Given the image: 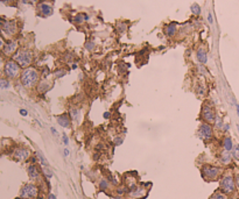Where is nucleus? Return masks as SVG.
Wrapping results in <instances>:
<instances>
[{
    "mask_svg": "<svg viewBox=\"0 0 239 199\" xmlns=\"http://www.w3.org/2000/svg\"><path fill=\"white\" fill-rule=\"evenodd\" d=\"M40 73L34 68H26L22 73L20 75V82L24 87L26 88H33L39 84Z\"/></svg>",
    "mask_w": 239,
    "mask_h": 199,
    "instance_id": "f257e3e1",
    "label": "nucleus"
},
{
    "mask_svg": "<svg viewBox=\"0 0 239 199\" xmlns=\"http://www.w3.org/2000/svg\"><path fill=\"white\" fill-rule=\"evenodd\" d=\"M223 170L222 168L219 167H216V165H211V164H205L201 168V173H202V177L208 180V182H211V180H216L219 178V176L222 175Z\"/></svg>",
    "mask_w": 239,
    "mask_h": 199,
    "instance_id": "f03ea898",
    "label": "nucleus"
},
{
    "mask_svg": "<svg viewBox=\"0 0 239 199\" xmlns=\"http://www.w3.org/2000/svg\"><path fill=\"white\" fill-rule=\"evenodd\" d=\"M39 186L34 183H27L25 184L21 190H20V194L19 197L21 199H36L39 197Z\"/></svg>",
    "mask_w": 239,
    "mask_h": 199,
    "instance_id": "7ed1b4c3",
    "label": "nucleus"
},
{
    "mask_svg": "<svg viewBox=\"0 0 239 199\" xmlns=\"http://www.w3.org/2000/svg\"><path fill=\"white\" fill-rule=\"evenodd\" d=\"M219 189L225 194H232L236 190V182L232 175H224L219 180Z\"/></svg>",
    "mask_w": 239,
    "mask_h": 199,
    "instance_id": "20e7f679",
    "label": "nucleus"
},
{
    "mask_svg": "<svg viewBox=\"0 0 239 199\" xmlns=\"http://www.w3.org/2000/svg\"><path fill=\"white\" fill-rule=\"evenodd\" d=\"M197 135L201 140H203L204 142H209L213 139V127L211 126V124L208 122H201L198 131H197Z\"/></svg>",
    "mask_w": 239,
    "mask_h": 199,
    "instance_id": "39448f33",
    "label": "nucleus"
},
{
    "mask_svg": "<svg viewBox=\"0 0 239 199\" xmlns=\"http://www.w3.org/2000/svg\"><path fill=\"white\" fill-rule=\"evenodd\" d=\"M14 61L22 68H28L33 61V54L29 50H20L14 55Z\"/></svg>",
    "mask_w": 239,
    "mask_h": 199,
    "instance_id": "423d86ee",
    "label": "nucleus"
},
{
    "mask_svg": "<svg viewBox=\"0 0 239 199\" xmlns=\"http://www.w3.org/2000/svg\"><path fill=\"white\" fill-rule=\"evenodd\" d=\"M216 117H217V114H216L215 107H212L209 103H205V104L202 106V111H201V118H202L203 122L213 124Z\"/></svg>",
    "mask_w": 239,
    "mask_h": 199,
    "instance_id": "0eeeda50",
    "label": "nucleus"
},
{
    "mask_svg": "<svg viewBox=\"0 0 239 199\" xmlns=\"http://www.w3.org/2000/svg\"><path fill=\"white\" fill-rule=\"evenodd\" d=\"M4 71H5V75L8 78L14 79V78H17L20 75V65L15 61H8L5 64Z\"/></svg>",
    "mask_w": 239,
    "mask_h": 199,
    "instance_id": "6e6552de",
    "label": "nucleus"
},
{
    "mask_svg": "<svg viewBox=\"0 0 239 199\" xmlns=\"http://www.w3.org/2000/svg\"><path fill=\"white\" fill-rule=\"evenodd\" d=\"M13 157L19 162H24V161H27L30 157V151H29V149L24 148V147L15 148L14 151H13Z\"/></svg>",
    "mask_w": 239,
    "mask_h": 199,
    "instance_id": "1a4fd4ad",
    "label": "nucleus"
},
{
    "mask_svg": "<svg viewBox=\"0 0 239 199\" xmlns=\"http://www.w3.org/2000/svg\"><path fill=\"white\" fill-rule=\"evenodd\" d=\"M27 173H28V177L30 178V180H33V182L41 180V170L35 163H32L27 167Z\"/></svg>",
    "mask_w": 239,
    "mask_h": 199,
    "instance_id": "9d476101",
    "label": "nucleus"
},
{
    "mask_svg": "<svg viewBox=\"0 0 239 199\" xmlns=\"http://www.w3.org/2000/svg\"><path fill=\"white\" fill-rule=\"evenodd\" d=\"M56 122L58 124V126H61L62 128H65V129H69L71 127V118L69 115V113H62L60 115L56 117Z\"/></svg>",
    "mask_w": 239,
    "mask_h": 199,
    "instance_id": "9b49d317",
    "label": "nucleus"
},
{
    "mask_svg": "<svg viewBox=\"0 0 239 199\" xmlns=\"http://www.w3.org/2000/svg\"><path fill=\"white\" fill-rule=\"evenodd\" d=\"M146 196V189L143 186H135L133 190H130L128 191V197L133 198V199H140V198H143Z\"/></svg>",
    "mask_w": 239,
    "mask_h": 199,
    "instance_id": "f8f14e48",
    "label": "nucleus"
},
{
    "mask_svg": "<svg viewBox=\"0 0 239 199\" xmlns=\"http://www.w3.org/2000/svg\"><path fill=\"white\" fill-rule=\"evenodd\" d=\"M3 32H4L6 35H8V36L15 34V32H17V25H15V22H14V21H6V22L3 25Z\"/></svg>",
    "mask_w": 239,
    "mask_h": 199,
    "instance_id": "ddd939ff",
    "label": "nucleus"
},
{
    "mask_svg": "<svg viewBox=\"0 0 239 199\" xmlns=\"http://www.w3.org/2000/svg\"><path fill=\"white\" fill-rule=\"evenodd\" d=\"M219 161L223 165L230 164L231 161H232V154H230V151H227V150H223L219 154Z\"/></svg>",
    "mask_w": 239,
    "mask_h": 199,
    "instance_id": "4468645a",
    "label": "nucleus"
},
{
    "mask_svg": "<svg viewBox=\"0 0 239 199\" xmlns=\"http://www.w3.org/2000/svg\"><path fill=\"white\" fill-rule=\"evenodd\" d=\"M196 58L201 64H205L208 62V54L204 48H198L196 51Z\"/></svg>",
    "mask_w": 239,
    "mask_h": 199,
    "instance_id": "2eb2a0df",
    "label": "nucleus"
},
{
    "mask_svg": "<svg viewBox=\"0 0 239 199\" xmlns=\"http://www.w3.org/2000/svg\"><path fill=\"white\" fill-rule=\"evenodd\" d=\"M18 48V43L15 41H10L6 46H4V54L5 55H12Z\"/></svg>",
    "mask_w": 239,
    "mask_h": 199,
    "instance_id": "dca6fc26",
    "label": "nucleus"
},
{
    "mask_svg": "<svg viewBox=\"0 0 239 199\" xmlns=\"http://www.w3.org/2000/svg\"><path fill=\"white\" fill-rule=\"evenodd\" d=\"M69 115H70L72 122H79V119H81V110L77 107H72L69 110Z\"/></svg>",
    "mask_w": 239,
    "mask_h": 199,
    "instance_id": "f3484780",
    "label": "nucleus"
},
{
    "mask_svg": "<svg viewBox=\"0 0 239 199\" xmlns=\"http://www.w3.org/2000/svg\"><path fill=\"white\" fill-rule=\"evenodd\" d=\"M50 88H51V83H49L47 80H42L37 84V91L40 93H47Z\"/></svg>",
    "mask_w": 239,
    "mask_h": 199,
    "instance_id": "a211bd4d",
    "label": "nucleus"
},
{
    "mask_svg": "<svg viewBox=\"0 0 239 199\" xmlns=\"http://www.w3.org/2000/svg\"><path fill=\"white\" fill-rule=\"evenodd\" d=\"M40 12H41L44 17H49V15L53 14V7H51L49 4L43 3V4L40 5Z\"/></svg>",
    "mask_w": 239,
    "mask_h": 199,
    "instance_id": "6ab92c4d",
    "label": "nucleus"
},
{
    "mask_svg": "<svg viewBox=\"0 0 239 199\" xmlns=\"http://www.w3.org/2000/svg\"><path fill=\"white\" fill-rule=\"evenodd\" d=\"M222 144H223V149L224 150H227V151H232L233 149V142H232V139L229 138V136H225L222 141Z\"/></svg>",
    "mask_w": 239,
    "mask_h": 199,
    "instance_id": "aec40b11",
    "label": "nucleus"
},
{
    "mask_svg": "<svg viewBox=\"0 0 239 199\" xmlns=\"http://www.w3.org/2000/svg\"><path fill=\"white\" fill-rule=\"evenodd\" d=\"M176 32H177L176 23H169V25L165 28V33H166V35H167V36H169V37L174 36V35L176 34Z\"/></svg>",
    "mask_w": 239,
    "mask_h": 199,
    "instance_id": "412c9836",
    "label": "nucleus"
},
{
    "mask_svg": "<svg viewBox=\"0 0 239 199\" xmlns=\"http://www.w3.org/2000/svg\"><path fill=\"white\" fill-rule=\"evenodd\" d=\"M35 156H36V161H39L42 167H49V163H48L47 158L43 156V154H42L41 151H36V153H35Z\"/></svg>",
    "mask_w": 239,
    "mask_h": 199,
    "instance_id": "4be33fe9",
    "label": "nucleus"
},
{
    "mask_svg": "<svg viewBox=\"0 0 239 199\" xmlns=\"http://www.w3.org/2000/svg\"><path fill=\"white\" fill-rule=\"evenodd\" d=\"M98 186H99L100 191H106V190L110 187V182H109L106 178H102V179L99 180Z\"/></svg>",
    "mask_w": 239,
    "mask_h": 199,
    "instance_id": "5701e85b",
    "label": "nucleus"
},
{
    "mask_svg": "<svg viewBox=\"0 0 239 199\" xmlns=\"http://www.w3.org/2000/svg\"><path fill=\"white\" fill-rule=\"evenodd\" d=\"M67 73H68V71H67V70H64V69H57V70H55V71H54L53 76H54V78H55V79H60V78L64 77Z\"/></svg>",
    "mask_w": 239,
    "mask_h": 199,
    "instance_id": "b1692460",
    "label": "nucleus"
},
{
    "mask_svg": "<svg viewBox=\"0 0 239 199\" xmlns=\"http://www.w3.org/2000/svg\"><path fill=\"white\" fill-rule=\"evenodd\" d=\"M213 125H215V128H216V129H223V126H224V121H223L222 117L217 115V117H216V119H215V122H213Z\"/></svg>",
    "mask_w": 239,
    "mask_h": 199,
    "instance_id": "393cba45",
    "label": "nucleus"
},
{
    "mask_svg": "<svg viewBox=\"0 0 239 199\" xmlns=\"http://www.w3.org/2000/svg\"><path fill=\"white\" fill-rule=\"evenodd\" d=\"M88 20V15L85 14V13H81V14H78V15H76L75 17V19H73V21L75 22H77V23H82L83 21H87Z\"/></svg>",
    "mask_w": 239,
    "mask_h": 199,
    "instance_id": "a878e982",
    "label": "nucleus"
},
{
    "mask_svg": "<svg viewBox=\"0 0 239 199\" xmlns=\"http://www.w3.org/2000/svg\"><path fill=\"white\" fill-rule=\"evenodd\" d=\"M42 173H43V176L47 179H50L53 177V171H51V169L49 167H43L42 168Z\"/></svg>",
    "mask_w": 239,
    "mask_h": 199,
    "instance_id": "bb28decb",
    "label": "nucleus"
},
{
    "mask_svg": "<svg viewBox=\"0 0 239 199\" xmlns=\"http://www.w3.org/2000/svg\"><path fill=\"white\" fill-rule=\"evenodd\" d=\"M210 199H227V197H226V194L223 193L222 191H217V192H215V193L210 197Z\"/></svg>",
    "mask_w": 239,
    "mask_h": 199,
    "instance_id": "cd10ccee",
    "label": "nucleus"
},
{
    "mask_svg": "<svg viewBox=\"0 0 239 199\" xmlns=\"http://www.w3.org/2000/svg\"><path fill=\"white\" fill-rule=\"evenodd\" d=\"M190 11L194 15H200L201 14V7L198 4H193L191 7H190Z\"/></svg>",
    "mask_w": 239,
    "mask_h": 199,
    "instance_id": "c85d7f7f",
    "label": "nucleus"
},
{
    "mask_svg": "<svg viewBox=\"0 0 239 199\" xmlns=\"http://www.w3.org/2000/svg\"><path fill=\"white\" fill-rule=\"evenodd\" d=\"M11 87V83L7 80V79H4L1 78L0 79V88H4V90H7Z\"/></svg>",
    "mask_w": 239,
    "mask_h": 199,
    "instance_id": "c756f323",
    "label": "nucleus"
},
{
    "mask_svg": "<svg viewBox=\"0 0 239 199\" xmlns=\"http://www.w3.org/2000/svg\"><path fill=\"white\" fill-rule=\"evenodd\" d=\"M232 157L237 161H239V144H236L233 146V149H232Z\"/></svg>",
    "mask_w": 239,
    "mask_h": 199,
    "instance_id": "7c9ffc66",
    "label": "nucleus"
},
{
    "mask_svg": "<svg viewBox=\"0 0 239 199\" xmlns=\"http://www.w3.org/2000/svg\"><path fill=\"white\" fill-rule=\"evenodd\" d=\"M123 142H124V138L120 136V135H117V136L113 139V143H114V146H120V144H123Z\"/></svg>",
    "mask_w": 239,
    "mask_h": 199,
    "instance_id": "2f4dec72",
    "label": "nucleus"
},
{
    "mask_svg": "<svg viewBox=\"0 0 239 199\" xmlns=\"http://www.w3.org/2000/svg\"><path fill=\"white\" fill-rule=\"evenodd\" d=\"M62 142H63L64 146H68V144H69V138H68V135H67L65 133L62 134Z\"/></svg>",
    "mask_w": 239,
    "mask_h": 199,
    "instance_id": "473e14b6",
    "label": "nucleus"
},
{
    "mask_svg": "<svg viewBox=\"0 0 239 199\" xmlns=\"http://www.w3.org/2000/svg\"><path fill=\"white\" fill-rule=\"evenodd\" d=\"M49 73H50V70H49L48 68H44L43 71H42V73H41V76H42L43 78H47V77L49 76Z\"/></svg>",
    "mask_w": 239,
    "mask_h": 199,
    "instance_id": "72a5a7b5",
    "label": "nucleus"
},
{
    "mask_svg": "<svg viewBox=\"0 0 239 199\" xmlns=\"http://www.w3.org/2000/svg\"><path fill=\"white\" fill-rule=\"evenodd\" d=\"M94 47H95V44H94L92 42H88V43L85 44V48H87L88 50H92V49H94Z\"/></svg>",
    "mask_w": 239,
    "mask_h": 199,
    "instance_id": "f704fd0d",
    "label": "nucleus"
},
{
    "mask_svg": "<svg viewBox=\"0 0 239 199\" xmlns=\"http://www.w3.org/2000/svg\"><path fill=\"white\" fill-rule=\"evenodd\" d=\"M196 91H197L198 94H205V87H203V86L202 87H197Z\"/></svg>",
    "mask_w": 239,
    "mask_h": 199,
    "instance_id": "c9c22d12",
    "label": "nucleus"
},
{
    "mask_svg": "<svg viewBox=\"0 0 239 199\" xmlns=\"http://www.w3.org/2000/svg\"><path fill=\"white\" fill-rule=\"evenodd\" d=\"M234 182H236V187L239 190V173L236 175V177H234Z\"/></svg>",
    "mask_w": 239,
    "mask_h": 199,
    "instance_id": "e433bc0d",
    "label": "nucleus"
},
{
    "mask_svg": "<svg viewBox=\"0 0 239 199\" xmlns=\"http://www.w3.org/2000/svg\"><path fill=\"white\" fill-rule=\"evenodd\" d=\"M208 22H209L210 25L213 23V19H212V14H211V13H208Z\"/></svg>",
    "mask_w": 239,
    "mask_h": 199,
    "instance_id": "4c0bfd02",
    "label": "nucleus"
},
{
    "mask_svg": "<svg viewBox=\"0 0 239 199\" xmlns=\"http://www.w3.org/2000/svg\"><path fill=\"white\" fill-rule=\"evenodd\" d=\"M20 114H21L22 117H27V115H28V111L25 110V108H21V110H20Z\"/></svg>",
    "mask_w": 239,
    "mask_h": 199,
    "instance_id": "58836bf2",
    "label": "nucleus"
},
{
    "mask_svg": "<svg viewBox=\"0 0 239 199\" xmlns=\"http://www.w3.org/2000/svg\"><path fill=\"white\" fill-rule=\"evenodd\" d=\"M50 131H51V134H53V135H55V136H58V135H60L58 132H57V129H56L55 127H51Z\"/></svg>",
    "mask_w": 239,
    "mask_h": 199,
    "instance_id": "ea45409f",
    "label": "nucleus"
},
{
    "mask_svg": "<svg viewBox=\"0 0 239 199\" xmlns=\"http://www.w3.org/2000/svg\"><path fill=\"white\" fill-rule=\"evenodd\" d=\"M63 155H64V157H68V156L70 155V151H69L68 148H64V149H63Z\"/></svg>",
    "mask_w": 239,
    "mask_h": 199,
    "instance_id": "a19ab883",
    "label": "nucleus"
},
{
    "mask_svg": "<svg viewBox=\"0 0 239 199\" xmlns=\"http://www.w3.org/2000/svg\"><path fill=\"white\" fill-rule=\"evenodd\" d=\"M229 129H230V125H229V124H224V126H223V129H222V131H223V132H227Z\"/></svg>",
    "mask_w": 239,
    "mask_h": 199,
    "instance_id": "79ce46f5",
    "label": "nucleus"
},
{
    "mask_svg": "<svg viewBox=\"0 0 239 199\" xmlns=\"http://www.w3.org/2000/svg\"><path fill=\"white\" fill-rule=\"evenodd\" d=\"M47 199H57V198H56V196H55L54 193H51V192H50V193L47 196Z\"/></svg>",
    "mask_w": 239,
    "mask_h": 199,
    "instance_id": "37998d69",
    "label": "nucleus"
},
{
    "mask_svg": "<svg viewBox=\"0 0 239 199\" xmlns=\"http://www.w3.org/2000/svg\"><path fill=\"white\" fill-rule=\"evenodd\" d=\"M25 3H29V4H35V3H37L39 0H24Z\"/></svg>",
    "mask_w": 239,
    "mask_h": 199,
    "instance_id": "c03bdc74",
    "label": "nucleus"
},
{
    "mask_svg": "<svg viewBox=\"0 0 239 199\" xmlns=\"http://www.w3.org/2000/svg\"><path fill=\"white\" fill-rule=\"evenodd\" d=\"M103 117H104V119H109V118L111 117V113H110V112H105Z\"/></svg>",
    "mask_w": 239,
    "mask_h": 199,
    "instance_id": "a18cd8bd",
    "label": "nucleus"
},
{
    "mask_svg": "<svg viewBox=\"0 0 239 199\" xmlns=\"http://www.w3.org/2000/svg\"><path fill=\"white\" fill-rule=\"evenodd\" d=\"M3 47H4V41H3L1 39H0V49H1Z\"/></svg>",
    "mask_w": 239,
    "mask_h": 199,
    "instance_id": "49530a36",
    "label": "nucleus"
},
{
    "mask_svg": "<svg viewBox=\"0 0 239 199\" xmlns=\"http://www.w3.org/2000/svg\"><path fill=\"white\" fill-rule=\"evenodd\" d=\"M236 108H237V114H238V117H239V105H238V104L236 105Z\"/></svg>",
    "mask_w": 239,
    "mask_h": 199,
    "instance_id": "de8ad7c7",
    "label": "nucleus"
},
{
    "mask_svg": "<svg viewBox=\"0 0 239 199\" xmlns=\"http://www.w3.org/2000/svg\"><path fill=\"white\" fill-rule=\"evenodd\" d=\"M71 68H72V69H77V64H72Z\"/></svg>",
    "mask_w": 239,
    "mask_h": 199,
    "instance_id": "09e8293b",
    "label": "nucleus"
},
{
    "mask_svg": "<svg viewBox=\"0 0 239 199\" xmlns=\"http://www.w3.org/2000/svg\"><path fill=\"white\" fill-rule=\"evenodd\" d=\"M3 62V58H1V56H0V63H1Z\"/></svg>",
    "mask_w": 239,
    "mask_h": 199,
    "instance_id": "8fccbe9b",
    "label": "nucleus"
},
{
    "mask_svg": "<svg viewBox=\"0 0 239 199\" xmlns=\"http://www.w3.org/2000/svg\"><path fill=\"white\" fill-rule=\"evenodd\" d=\"M8 1H11V0H8Z\"/></svg>",
    "mask_w": 239,
    "mask_h": 199,
    "instance_id": "3c124183",
    "label": "nucleus"
},
{
    "mask_svg": "<svg viewBox=\"0 0 239 199\" xmlns=\"http://www.w3.org/2000/svg\"><path fill=\"white\" fill-rule=\"evenodd\" d=\"M238 199H239V198H238Z\"/></svg>",
    "mask_w": 239,
    "mask_h": 199,
    "instance_id": "603ef678",
    "label": "nucleus"
}]
</instances>
